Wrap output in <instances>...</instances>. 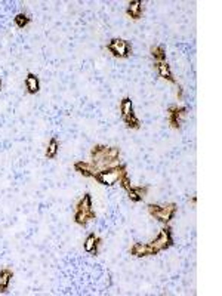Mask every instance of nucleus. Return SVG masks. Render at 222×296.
<instances>
[{"label":"nucleus","mask_w":222,"mask_h":296,"mask_svg":"<svg viewBox=\"0 0 222 296\" xmlns=\"http://www.w3.org/2000/svg\"><path fill=\"white\" fill-rule=\"evenodd\" d=\"M120 156H122V151L119 147H108L104 144H96L90 150L89 162L93 165V168L96 169V173H98L99 170H104V169L119 165Z\"/></svg>","instance_id":"1"},{"label":"nucleus","mask_w":222,"mask_h":296,"mask_svg":"<svg viewBox=\"0 0 222 296\" xmlns=\"http://www.w3.org/2000/svg\"><path fill=\"white\" fill-rule=\"evenodd\" d=\"M96 219V213L92 208V197L89 193L83 194L74 206V222L80 227H86Z\"/></svg>","instance_id":"2"},{"label":"nucleus","mask_w":222,"mask_h":296,"mask_svg":"<svg viewBox=\"0 0 222 296\" xmlns=\"http://www.w3.org/2000/svg\"><path fill=\"white\" fill-rule=\"evenodd\" d=\"M147 211L150 216H153L157 222L163 225H169L178 213V206L177 203H166V205L150 203L147 206Z\"/></svg>","instance_id":"3"},{"label":"nucleus","mask_w":222,"mask_h":296,"mask_svg":"<svg viewBox=\"0 0 222 296\" xmlns=\"http://www.w3.org/2000/svg\"><path fill=\"white\" fill-rule=\"evenodd\" d=\"M128 169H126V165L123 163H119L113 168H108V169H104V170H99L93 179L101 184V185H105V187H113L116 184H119L120 178L123 176V173H126Z\"/></svg>","instance_id":"4"},{"label":"nucleus","mask_w":222,"mask_h":296,"mask_svg":"<svg viewBox=\"0 0 222 296\" xmlns=\"http://www.w3.org/2000/svg\"><path fill=\"white\" fill-rule=\"evenodd\" d=\"M105 49L111 53V56L117 58V59H126L129 56H132L133 53V46L129 40L126 39H122V37H114L111 39Z\"/></svg>","instance_id":"5"},{"label":"nucleus","mask_w":222,"mask_h":296,"mask_svg":"<svg viewBox=\"0 0 222 296\" xmlns=\"http://www.w3.org/2000/svg\"><path fill=\"white\" fill-rule=\"evenodd\" d=\"M148 246L151 248L153 255H159L160 252H165L168 249H171L174 246V234L169 225H163V228L160 230V233L157 234V237L154 240H151L148 243Z\"/></svg>","instance_id":"6"},{"label":"nucleus","mask_w":222,"mask_h":296,"mask_svg":"<svg viewBox=\"0 0 222 296\" xmlns=\"http://www.w3.org/2000/svg\"><path fill=\"white\" fill-rule=\"evenodd\" d=\"M187 114H188V108L185 105H179V104H172L168 107V111H166V116H168V123H169V127L172 129H181L182 127V123L185 122L187 119Z\"/></svg>","instance_id":"7"},{"label":"nucleus","mask_w":222,"mask_h":296,"mask_svg":"<svg viewBox=\"0 0 222 296\" xmlns=\"http://www.w3.org/2000/svg\"><path fill=\"white\" fill-rule=\"evenodd\" d=\"M101 243H102V239H101L98 234H95V233H90V234L86 237L85 243H83V249H85V252H86V254L96 256V255H98V252H99Z\"/></svg>","instance_id":"8"},{"label":"nucleus","mask_w":222,"mask_h":296,"mask_svg":"<svg viewBox=\"0 0 222 296\" xmlns=\"http://www.w3.org/2000/svg\"><path fill=\"white\" fill-rule=\"evenodd\" d=\"M144 15V3L141 0H132L126 6V16L132 21H139Z\"/></svg>","instance_id":"9"},{"label":"nucleus","mask_w":222,"mask_h":296,"mask_svg":"<svg viewBox=\"0 0 222 296\" xmlns=\"http://www.w3.org/2000/svg\"><path fill=\"white\" fill-rule=\"evenodd\" d=\"M154 68H156L157 74H159L163 80H166V82H169V83H172V85H178V82H177V79L174 77V73H172L171 65H169L168 61L154 62Z\"/></svg>","instance_id":"10"},{"label":"nucleus","mask_w":222,"mask_h":296,"mask_svg":"<svg viewBox=\"0 0 222 296\" xmlns=\"http://www.w3.org/2000/svg\"><path fill=\"white\" fill-rule=\"evenodd\" d=\"M148 191H150V187H148V185H141V187H133V185H132V187L126 191V194H128V197H129L131 202L139 203V202H142V200L148 196Z\"/></svg>","instance_id":"11"},{"label":"nucleus","mask_w":222,"mask_h":296,"mask_svg":"<svg viewBox=\"0 0 222 296\" xmlns=\"http://www.w3.org/2000/svg\"><path fill=\"white\" fill-rule=\"evenodd\" d=\"M74 170L85 178H93L96 175V169L89 160H79L74 163Z\"/></svg>","instance_id":"12"},{"label":"nucleus","mask_w":222,"mask_h":296,"mask_svg":"<svg viewBox=\"0 0 222 296\" xmlns=\"http://www.w3.org/2000/svg\"><path fill=\"white\" fill-rule=\"evenodd\" d=\"M129 254L133 258H148V256H154L151 252V248L148 246V243H133L129 249Z\"/></svg>","instance_id":"13"},{"label":"nucleus","mask_w":222,"mask_h":296,"mask_svg":"<svg viewBox=\"0 0 222 296\" xmlns=\"http://www.w3.org/2000/svg\"><path fill=\"white\" fill-rule=\"evenodd\" d=\"M25 87L30 95H37L40 92V80L34 73H28L25 77Z\"/></svg>","instance_id":"14"},{"label":"nucleus","mask_w":222,"mask_h":296,"mask_svg":"<svg viewBox=\"0 0 222 296\" xmlns=\"http://www.w3.org/2000/svg\"><path fill=\"white\" fill-rule=\"evenodd\" d=\"M12 279H13V271L10 268L4 267V268L0 270V294H6L7 292Z\"/></svg>","instance_id":"15"},{"label":"nucleus","mask_w":222,"mask_h":296,"mask_svg":"<svg viewBox=\"0 0 222 296\" xmlns=\"http://www.w3.org/2000/svg\"><path fill=\"white\" fill-rule=\"evenodd\" d=\"M59 153V139L56 136H52L47 142V147H46V151H44V157L47 160H53L56 159Z\"/></svg>","instance_id":"16"},{"label":"nucleus","mask_w":222,"mask_h":296,"mask_svg":"<svg viewBox=\"0 0 222 296\" xmlns=\"http://www.w3.org/2000/svg\"><path fill=\"white\" fill-rule=\"evenodd\" d=\"M122 120H123L125 126H126L128 129H131V130H138V129H141V120H139V117L135 114V111H131L129 114L123 116Z\"/></svg>","instance_id":"17"},{"label":"nucleus","mask_w":222,"mask_h":296,"mask_svg":"<svg viewBox=\"0 0 222 296\" xmlns=\"http://www.w3.org/2000/svg\"><path fill=\"white\" fill-rule=\"evenodd\" d=\"M150 55L153 58L154 62H162V61H168L166 58V49L163 44H154L150 47Z\"/></svg>","instance_id":"18"},{"label":"nucleus","mask_w":222,"mask_h":296,"mask_svg":"<svg viewBox=\"0 0 222 296\" xmlns=\"http://www.w3.org/2000/svg\"><path fill=\"white\" fill-rule=\"evenodd\" d=\"M13 24H15L19 30H24V28H27V27L31 24V18H30L27 13L19 12V13H16L15 18H13Z\"/></svg>","instance_id":"19"},{"label":"nucleus","mask_w":222,"mask_h":296,"mask_svg":"<svg viewBox=\"0 0 222 296\" xmlns=\"http://www.w3.org/2000/svg\"><path fill=\"white\" fill-rule=\"evenodd\" d=\"M177 86H178L177 98H178V101H182V98H184V89H182V86H181V85H177Z\"/></svg>","instance_id":"20"},{"label":"nucleus","mask_w":222,"mask_h":296,"mask_svg":"<svg viewBox=\"0 0 222 296\" xmlns=\"http://www.w3.org/2000/svg\"><path fill=\"white\" fill-rule=\"evenodd\" d=\"M190 203H191L193 206H196V205H197V197H196V196H193V197L190 199Z\"/></svg>","instance_id":"21"},{"label":"nucleus","mask_w":222,"mask_h":296,"mask_svg":"<svg viewBox=\"0 0 222 296\" xmlns=\"http://www.w3.org/2000/svg\"><path fill=\"white\" fill-rule=\"evenodd\" d=\"M0 89H1V79H0Z\"/></svg>","instance_id":"22"}]
</instances>
